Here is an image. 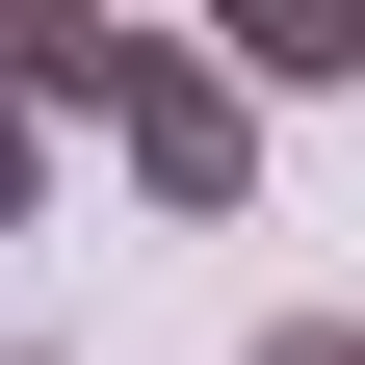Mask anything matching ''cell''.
Instances as JSON below:
<instances>
[{"label":"cell","instance_id":"obj_1","mask_svg":"<svg viewBox=\"0 0 365 365\" xmlns=\"http://www.w3.org/2000/svg\"><path fill=\"white\" fill-rule=\"evenodd\" d=\"M182 53L235 78V105H261V78H313V105H339V78H365V0H209Z\"/></svg>","mask_w":365,"mask_h":365},{"label":"cell","instance_id":"obj_2","mask_svg":"<svg viewBox=\"0 0 365 365\" xmlns=\"http://www.w3.org/2000/svg\"><path fill=\"white\" fill-rule=\"evenodd\" d=\"M26 209H53V130H26V78H0V235H26Z\"/></svg>","mask_w":365,"mask_h":365},{"label":"cell","instance_id":"obj_3","mask_svg":"<svg viewBox=\"0 0 365 365\" xmlns=\"http://www.w3.org/2000/svg\"><path fill=\"white\" fill-rule=\"evenodd\" d=\"M235 365H365V313H261V339H235Z\"/></svg>","mask_w":365,"mask_h":365}]
</instances>
